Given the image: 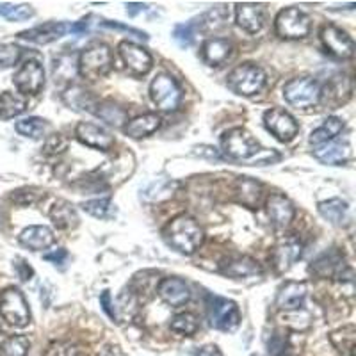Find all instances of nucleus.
Segmentation results:
<instances>
[{
  "label": "nucleus",
  "instance_id": "21",
  "mask_svg": "<svg viewBox=\"0 0 356 356\" xmlns=\"http://www.w3.org/2000/svg\"><path fill=\"white\" fill-rule=\"evenodd\" d=\"M314 155L317 161L328 166H340L344 164L349 157H351V146L348 143H339V141H330L326 145H321L314 148Z\"/></svg>",
  "mask_w": 356,
  "mask_h": 356
},
{
  "label": "nucleus",
  "instance_id": "14",
  "mask_svg": "<svg viewBox=\"0 0 356 356\" xmlns=\"http://www.w3.org/2000/svg\"><path fill=\"white\" fill-rule=\"evenodd\" d=\"M75 136L82 145L102 152H109L114 146V138L111 136V132H107L104 127L95 125V123L81 122L75 129Z\"/></svg>",
  "mask_w": 356,
  "mask_h": 356
},
{
  "label": "nucleus",
  "instance_id": "12",
  "mask_svg": "<svg viewBox=\"0 0 356 356\" xmlns=\"http://www.w3.org/2000/svg\"><path fill=\"white\" fill-rule=\"evenodd\" d=\"M321 41H323L324 49L337 59H349L355 54V43L351 38L348 36L346 31L335 27V25H328L323 29Z\"/></svg>",
  "mask_w": 356,
  "mask_h": 356
},
{
  "label": "nucleus",
  "instance_id": "37",
  "mask_svg": "<svg viewBox=\"0 0 356 356\" xmlns=\"http://www.w3.org/2000/svg\"><path fill=\"white\" fill-rule=\"evenodd\" d=\"M198 319H196L195 314H189V312L178 314V316H175L173 321H171V330H173L175 333H180V335H195V333L198 332Z\"/></svg>",
  "mask_w": 356,
  "mask_h": 356
},
{
  "label": "nucleus",
  "instance_id": "24",
  "mask_svg": "<svg viewBox=\"0 0 356 356\" xmlns=\"http://www.w3.org/2000/svg\"><path fill=\"white\" fill-rule=\"evenodd\" d=\"M161 116L154 113L143 114V116L134 118L132 122H127L125 125V134L132 139H143L152 136L154 132H157L159 127H161Z\"/></svg>",
  "mask_w": 356,
  "mask_h": 356
},
{
  "label": "nucleus",
  "instance_id": "31",
  "mask_svg": "<svg viewBox=\"0 0 356 356\" xmlns=\"http://www.w3.org/2000/svg\"><path fill=\"white\" fill-rule=\"evenodd\" d=\"M222 273L228 275L230 278H246V276H257L262 275V267L259 262L250 257H243V259L232 260L230 264L222 267Z\"/></svg>",
  "mask_w": 356,
  "mask_h": 356
},
{
  "label": "nucleus",
  "instance_id": "27",
  "mask_svg": "<svg viewBox=\"0 0 356 356\" xmlns=\"http://www.w3.org/2000/svg\"><path fill=\"white\" fill-rule=\"evenodd\" d=\"M344 130V122L337 116H330L324 120L323 127L316 129L310 134V145L321 146L326 145V143L333 141V139L339 136L340 132Z\"/></svg>",
  "mask_w": 356,
  "mask_h": 356
},
{
  "label": "nucleus",
  "instance_id": "23",
  "mask_svg": "<svg viewBox=\"0 0 356 356\" xmlns=\"http://www.w3.org/2000/svg\"><path fill=\"white\" fill-rule=\"evenodd\" d=\"M301 257V243L296 239H289L285 243L278 244L275 248V253H273V266L276 267L278 273L289 271L292 267V264Z\"/></svg>",
  "mask_w": 356,
  "mask_h": 356
},
{
  "label": "nucleus",
  "instance_id": "22",
  "mask_svg": "<svg viewBox=\"0 0 356 356\" xmlns=\"http://www.w3.org/2000/svg\"><path fill=\"white\" fill-rule=\"evenodd\" d=\"M232 50H234L232 41L225 40V38H212V40H207L203 43L202 57L205 65L221 66L232 56Z\"/></svg>",
  "mask_w": 356,
  "mask_h": 356
},
{
  "label": "nucleus",
  "instance_id": "18",
  "mask_svg": "<svg viewBox=\"0 0 356 356\" xmlns=\"http://www.w3.org/2000/svg\"><path fill=\"white\" fill-rule=\"evenodd\" d=\"M267 214L271 218L273 225L278 228L289 227L296 216V209L289 198L282 195H271L267 198Z\"/></svg>",
  "mask_w": 356,
  "mask_h": 356
},
{
  "label": "nucleus",
  "instance_id": "9",
  "mask_svg": "<svg viewBox=\"0 0 356 356\" xmlns=\"http://www.w3.org/2000/svg\"><path fill=\"white\" fill-rule=\"evenodd\" d=\"M150 97L159 109L164 113H171V111H177L182 102V89L171 75L161 73L152 81Z\"/></svg>",
  "mask_w": 356,
  "mask_h": 356
},
{
  "label": "nucleus",
  "instance_id": "13",
  "mask_svg": "<svg viewBox=\"0 0 356 356\" xmlns=\"http://www.w3.org/2000/svg\"><path fill=\"white\" fill-rule=\"evenodd\" d=\"M118 50H120V56H122L127 68L136 73V75H145L154 66V59H152L150 52L139 47V44L132 43V41H122Z\"/></svg>",
  "mask_w": 356,
  "mask_h": 356
},
{
  "label": "nucleus",
  "instance_id": "44",
  "mask_svg": "<svg viewBox=\"0 0 356 356\" xmlns=\"http://www.w3.org/2000/svg\"><path fill=\"white\" fill-rule=\"evenodd\" d=\"M195 356H225V355L219 351L218 346L209 344V346H203V348H200L198 351L195 353Z\"/></svg>",
  "mask_w": 356,
  "mask_h": 356
},
{
  "label": "nucleus",
  "instance_id": "11",
  "mask_svg": "<svg viewBox=\"0 0 356 356\" xmlns=\"http://www.w3.org/2000/svg\"><path fill=\"white\" fill-rule=\"evenodd\" d=\"M264 125L282 143L292 141L298 136V132H300V125H298L294 118L287 111L278 109V107L266 111V114H264Z\"/></svg>",
  "mask_w": 356,
  "mask_h": 356
},
{
  "label": "nucleus",
  "instance_id": "16",
  "mask_svg": "<svg viewBox=\"0 0 356 356\" xmlns=\"http://www.w3.org/2000/svg\"><path fill=\"white\" fill-rule=\"evenodd\" d=\"M66 29L68 27L63 22H47L43 25H38V27L24 31V33L18 34V38L36 44H49L65 36Z\"/></svg>",
  "mask_w": 356,
  "mask_h": 356
},
{
  "label": "nucleus",
  "instance_id": "43",
  "mask_svg": "<svg viewBox=\"0 0 356 356\" xmlns=\"http://www.w3.org/2000/svg\"><path fill=\"white\" fill-rule=\"evenodd\" d=\"M44 260H49V262H54L56 266H63V264L68 260V251L66 250H57L54 251V253H47V255L43 257Z\"/></svg>",
  "mask_w": 356,
  "mask_h": 356
},
{
  "label": "nucleus",
  "instance_id": "15",
  "mask_svg": "<svg viewBox=\"0 0 356 356\" xmlns=\"http://www.w3.org/2000/svg\"><path fill=\"white\" fill-rule=\"evenodd\" d=\"M235 22L246 33L257 34L262 31L264 22H266V8L255 2H243L235 6Z\"/></svg>",
  "mask_w": 356,
  "mask_h": 356
},
{
  "label": "nucleus",
  "instance_id": "40",
  "mask_svg": "<svg viewBox=\"0 0 356 356\" xmlns=\"http://www.w3.org/2000/svg\"><path fill=\"white\" fill-rule=\"evenodd\" d=\"M195 27L196 24H193V22L177 25L173 31V40L177 41L180 47H189V44L193 43V40H195Z\"/></svg>",
  "mask_w": 356,
  "mask_h": 356
},
{
  "label": "nucleus",
  "instance_id": "34",
  "mask_svg": "<svg viewBox=\"0 0 356 356\" xmlns=\"http://www.w3.org/2000/svg\"><path fill=\"white\" fill-rule=\"evenodd\" d=\"M17 132L24 138H31V139H41L49 129V123L43 118H25V120H20L15 125Z\"/></svg>",
  "mask_w": 356,
  "mask_h": 356
},
{
  "label": "nucleus",
  "instance_id": "10",
  "mask_svg": "<svg viewBox=\"0 0 356 356\" xmlns=\"http://www.w3.org/2000/svg\"><path fill=\"white\" fill-rule=\"evenodd\" d=\"M13 82H15L17 89L22 93V97H25V95H40L44 88L43 66H41L40 61L29 59L15 73Z\"/></svg>",
  "mask_w": 356,
  "mask_h": 356
},
{
  "label": "nucleus",
  "instance_id": "3",
  "mask_svg": "<svg viewBox=\"0 0 356 356\" xmlns=\"http://www.w3.org/2000/svg\"><path fill=\"white\" fill-rule=\"evenodd\" d=\"M228 88L241 97H253L266 86V73L253 63H244L234 68L227 79Z\"/></svg>",
  "mask_w": 356,
  "mask_h": 356
},
{
  "label": "nucleus",
  "instance_id": "42",
  "mask_svg": "<svg viewBox=\"0 0 356 356\" xmlns=\"http://www.w3.org/2000/svg\"><path fill=\"white\" fill-rule=\"evenodd\" d=\"M15 269L18 271V276H20L22 282H27V280H31V276L34 275L33 267L29 266L27 262H25L24 259H17L15 260Z\"/></svg>",
  "mask_w": 356,
  "mask_h": 356
},
{
  "label": "nucleus",
  "instance_id": "26",
  "mask_svg": "<svg viewBox=\"0 0 356 356\" xmlns=\"http://www.w3.org/2000/svg\"><path fill=\"white\" fill-rule=\"evenodd\" d=\"M50 219L59 230H70V228H75L79 225L77 211L73 209L72 203L65 202V200H59L50 209Z\"/></svg>",
  "mask_w": 356,
  "mask_h": 356
},
{
  "label": "nucleus",
  "instance_id": "39",
  "mask_svg": "<svg viewBox=\"0 0 356 356\" xmlns=\"http://www.w3.org/2000/svg\"><path fill=\"white\" fill-rule=\"evenodd\" d=\"M20 56H22V50L18 49L17 44H13V43L0 44V72L13 68V66L18 63Z\"/></svg>",
  "mask_w": 356,
  "mask_h": 356
},
{
  "label": "nucleus",
  "instance_id": "33",
  "mask_svg": "<svg viewBox=\"0 0 356 356\" xmlns=\"http://www.w3.org/2000/svg\"><path fill=\"white\" fill-rule=\"evenodd\" d=\"M82 211L97 219H113L116 218L118 212L116 205H114L109 198H98L84 202L82 203Z\"/></svg>",
  "mask_w": 356,
  "mask_h": 356
},
{
  "label": "nucleus",
  "instance_id": "7",
  "mask_svg": "<svg viewBox=\"0 0 356 356\" xmlns=\"http://www.w3.org/2000/svg\"><path fill=\"white\" fill-rule=\"evenodd\" d=\"M207 316L212 328L221 330V332H234L241 324L239 307L230 300L211 296L207 303Z\"/></svg>",
  "mask_w": 356,
  "mask_h": 356
},
{
  "label": "nucleus",
  "instance_id": "46",
  "mask_svg": "<svg viewBox=\"0 0 356 356\" xmlns=\"http://www.w3.org/2000/svg\"><path fill=\"white\" fill-rule=\"evenodd\" d=\"M146 9V4H134V2H130V4H127V11H129V15H136V13L139 11H145Z\"/></svg>",
  "mask_w": 356,
  "mask_h": 356
},
{
  "label": "nucleus",
  "instance_id": "30",
  "mask_svg": "<svg viewBox=\"0 0 356 356\" xmlns=\"http://www.w3.org/2000/svg\"><path fill=\"white\" fill-rule=\"evenodd\" d=\"M317 211H319V214L323 216L324 219H328L332 225H342V222L348 219L349 205L344 200L332 198L326 200V202H321L319 205H317Z\"/></svg>",
  "mask_w": 356,
  "mask_h": 356
},
{
  "label": "nucleus",
  "instance_id": "36",
  "mask_svg": "<svg viewBox=\"0 0 356 356\" xmlns=\"http://www.w3.org/2000/svg\"><path fill=\"white\" fill-rule=\"evenodd\" d=\"M31 340L24 335H15L0 344V356H27Z\"/></svg>",
  "mask_w": 356,
  "mask_h": 356
},
{
  "label": "nucleus",
  "instance_id": "2",
  "mask_svg": "<svg viewBox=\"0 0 356 356\" xmlns=\"http://www.w3.org/2000/svg\"><path fill=\"white\" fill-rule=\"evenodd\" d=\"M113 70V52L106 43H93L86 47L77 59V72L86 81H98Z\"/></svg>",
  "mask_w": 356,
  "mask_h": 356
},
{
  "label": "nucleus",
  "instance_id": "20",
  "mask_svg": "<svg viewBox=\"0 0 356 356\" xmlns=\"http://www.w3.org/2000/svg\"><path fill=\"white\" fill-rule=\"evenodd\" d=\"M18 243L31 251H41L56 243V235L49 227H29L18 235Z\"/></svg>",
  "mask_w": 356,
  "mask_h": 356
},
{
  "label": "nucleus",
  "instance_id": "48",
  "mask_svg": "<svg viewBox=\"0 0 356 356\" xmlns=\"http://www.w3.org/2000/svg\"><path fill=\"white\" fill-rule=\"evenodd\" d=\"M200 150H209V146H202ZM196 154H203V152H196ZM209 155H211V157H219V154H218V152H216V148H211Z\"/></svg>",
  "mask_w": 356,
  "mask_h": 356
},
{
  "label": "nucleus",
  "instance_id": "29",
  "mask_svg": "<svg viewBox=\"0 0 356 356\" xmlns=\"http://www.w3.org/2000/svg\"><path fill=\"white\" fill-rule=\"evenodd\" d=\"M27 111L25 97L11 91H4L0 95V120H13Z\"/></svg>",
  "mask_w": 356,
  "mask_h": 356
},
{
  "label": "nucleus",
  "instance_id": "47",
  "mask_svg": "<svg viewBox=\"0 0 356 356\" xmlns=\"http://www.w3.org/2000/svg\"><path fill=\"white\" fill-rule=\"evenodd\" d=\"M70 31H72V33H84V31H88V24H86V20H82V22H79V24L72 25V27H70Z\"/></svg>",
  "mask_w": 356,
  "mask_h": 356
},
{
  "label": "nucleus",
  "instance_id": "45",
  "mask_svg": "<svg viewBox=\"0 0 356 356\" xmlns=\"http://www.w3.org/2000/svg\"><path fill=\"white\" fill-rule=\"evenodd\" d=\"M104 25H107V27H113V29H122V31H129V33H132V34H136V36L138 38H148L146 36L145 33H141V31H138V29H132V27H127V25H120V24H113V22H106V24Z\"/></svg>",
  "mask_w": 356,
  "mask_h": 356
},
{
  "label": "nucleus",
  "instance_id": "32",
  "mask_svg": "<svg viewBox=\"0 0 356 356\" xmlns=\"http://www.w3.org/2000/svg\"><path fill=\"white\" fill-rule=\"evenodd\" d=\"M95 114L100 120H104L107 125L113 127H123V123L127 122V111L113 104V102H100V104H97Z\"/></svg>",
  "mask_w": 356,
  "mask_h": 356
},
{
  "label": "nucleus",
  "instance_id": "1",
  "mask_svg": "<svg viewBox=\"0 0 356 356\" xmlns=\"http://www.w3.org/2000/svg\"><path fill=\"white\" fill-rule=\"evenodd\" d=\"M164 237H166L168 244L182 255L196 253L205 241L203 228L191 216L175 218L164 230Z\"/></svg>",
  "mask_w": 356,
  "mask_h": 356
},
{
  "label": "nucleus",
  "instance_id": "4",
  "mask_svg": "<svg viewBox=\"0 0 356 356\" xmlns=\"http://www.w3.org/2000/svg\"><path fill=\"white\" fill-rule=\"evenodd\" d=\"M0 316L15 328H25L31 323V310L20 289L8 287L0 292Z\"/></svg>",
  "mask_w": 356,
  "mask_h": 356
},
{
  "label": "nucleus",
  "instance_id": "8",
  "mask_svg": "<svg viewBox=\"0 0 356 356\" xmlns=\"http://www.w3.org/2000/svg\"><path fill=\"white\" fill-rule=\"evenodd\" d=\"M310 27V17L298 8L282 9L275 20L276 34L284 40H301V38L308 36Z\"/></svg>",
  "mask_w": 356,
  "mask_h": 356
},
{
  "label": "nucleus",
  "instance_id": "28",
  "mask_svg": "<svg viewBox=\"0 0 356 356\" xmlns=\"http://www.w3.org/2000/svg\"><path fill=\"white\" fill-rule=\"evenodd\" d=\"M342 260H344V257L340 255L339 251H326V253H323V255L317 257V259L312 262L310 271L314 273V275L321 276V278H328V276L335 275V273L339 271L340 266H342Z\"/></svg>",
  "mask_w": 356,
  "mask_h": 356
},
{
  "label": "nucleus",
  "instance_id": "17",
  "mask_svg": "<svg viewBox=\"0 0 356 356\" xmlns=\"http://www.w3.org/2000/svg\"><path fill=\"white\" fill-rule=\"evenodd\" d=\"M307 298V285L303 282H285L276 294V307L280 310H298Z\"/></svg>",
  "mask_w": 356,
  "mask_h": 356
},
{
  "label": "nucleus",
  "instance_id": "25",
  "mask_svg": "<svg viewBox=\"0 0 356 356\" xmlns=\"http://www.w3.org/2000/svg\"><path fill=\"white\" fill-rule=\"evenodd\" d=\"M235 196L243 205L250 209H257L262 198V184L250 177H241L235 182Z\"/></svg>",
  "mask_w": 356,
  "mask_h": 356
},
{
  "label": "nucleus",
  "instance_id": "6",
  "mask_svg": "<svg viewBox=\"0 0 356 356\" xmlns=\"http://www.w3.org/2000/svg\"><path fill=\"white\" fill-rule=\"evenodd\" d=\"M222 154L235 161H248L260 152V145L246 129H232L222 134L221 138Z\"/></svg>",
  "mask_w": 356,
  "mask_h": 356
},
{
  "label": "nucleus",
  "instance_id": "41",
  "mask_svg": "<svg viewBox=\"0 0 356 356\" xmlns=\"http://www.w3.org/2000/svg\"><path fill=\"white\" fill-rule=\"evenodd\" d=\"M100 305H102V310L106 312V314L111 317V319H114V321L118 319L116 310H114V307H113V298H111V292L109 291H104V294L100 296Z\"/></svg>",
  "mask_w": 356,
  "mask_h": 356
},
{
  "label": "nucleus",
  "instance_id": "38",
  "mask_svg": "<svg viewBox=\"0 0 356 356\" xmlns=\"http://www.w3.org/2000/svg\"><path fill=\"white\" fill-rule=\"evenodd\" d=\"M0 17L11 22H24L34 17V9L27 4H0Z\"/></svg>",
  "mask_w": 356,
  "mask_h": 356
},
{
  "label": "nucleus",
  "instance_id": "35",
  "mask_svg": "<svg viewBox=\"0 0 356 356\" xmlns=\"http://www.w3.org/2000/svg\"><path fill=\"white\" fill-rule=\"evenodd\" d=\"M65 102L73 109H84L93 113V107H97L95 98L89 95V91H84L82 88H72L68 93H65Z\"/></svg>",
  "mask_w": 356,
  "mask_h": 356
},
{
  "label": "nucleus",
  "instance_id": "5",
  "mask_svg": "<svg viewBox=\"0 0 356 356\" xmlns=\"http://www.w3.org/2000/svg\"><path fill=\"white\" fill-rule=\"evenodd\" d=\"M284 97L292 107L308 109V107H316L319 104L323 98V89L314 79L296 77L285 84Z\"/></svg>",
  "mask_w": 356,
  "mask_h": 356
},
{
  "label": "nucleus",
  "instance_id": "19",
  "mask_svg": "<svg viewBox=\"0 0 356 356\" xmlns=\"http://www.w3.org/2000/svg\"><path fill=\"white\" fill-rule=\"evenodd\" d=\"M159 296L171 307H182L191 300V291L184 280L164 278L159 284Z\"/></svg>",
  "mask_w": 356,
  "mask_h": 356
}]
</instances>
